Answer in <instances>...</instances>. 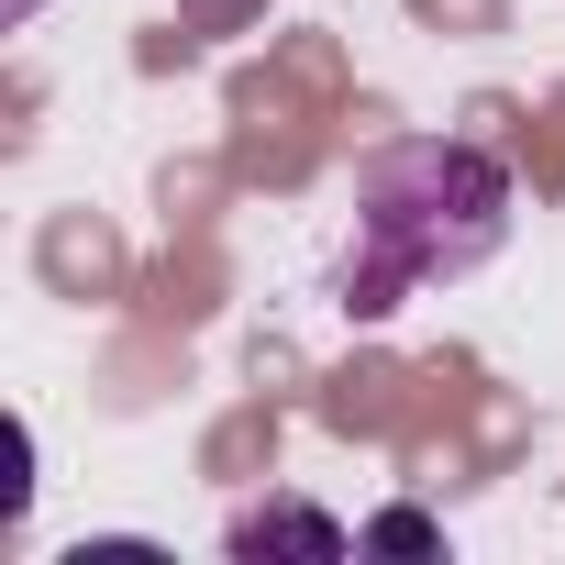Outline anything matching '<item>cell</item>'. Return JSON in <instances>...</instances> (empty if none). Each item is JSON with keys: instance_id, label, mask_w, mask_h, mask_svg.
Instances as JSON below:
<instances>
[{"instance_id": "1", "label": "cell", "mask_w": 565, "mask_h": 565, "mask_svg": "<svg viewBox=\"0 0 565 565\" xmlns=\"http://www.w3.org/2000/svg\"><path fill=\"white\" fill-rule=\"evenodd\" d=\"M499 222H510V178L477 145H388L355 178L344 300L355 311H399L422 277H466L477 255H499Z\"/></svg>"}, {"instance_id": "2", "label": "cell", "mask_w": 565, "mask_h": 565, "mask_svg": "<svg viewBox=\"0 0 565 565\" xmlns=\"http://www.w3.org/2000/svg\"><path fill=\"white\" fill-rule=\"evenodd\" d=\"M233 554H244V565H255V554L344 565V554H366V532H344V521H322V510H300V499H277V510H244V521H233Z\"/></svg>"}, {"instance_id": "3", "label": "cell", "mask_w": 565, "mask_h": 565, "mask_svg": "<svg viewBox=\"0 0 565 565\" xmlns=\"http://www.w3.org/2000/svg\"><path fill=\"white\" fill-rule=\"evenodd\" d=\"M444 532L422 521V510H388V521H366V554H433Z\"/></svg>"}]
</instances>
